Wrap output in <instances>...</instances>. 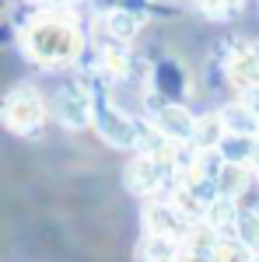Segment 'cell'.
I'll list each match as a JSON object with an SVG mask.
<instances>
[{"mask_svg": "<svg viewBox=\"0 0 259 262\" xmlns=\"http://www.w3.org/2000/svg\"><path fill=\"white\" fill-rule=\"evenodd\" d=\"M18 46L25 60L42 70H63L84 56V32L74 11L67 7H42L32 11L18 28Z\"/></svg>", "mask_w": 259, "mask_h": 262, "instance_id": "6da1fadb", "label": "cell"}, {"mask_svg": "<svg viewBox=\"0 0 259 262\" xmlns=\"http://www.w3.org/2000/svg\"><path fill=\"white\" fill-rule=\"evenodd\" d=\"M49 119V98L42 95L35 84H14L4 101H0V122L14 137H35Z\"/></svg>", "mask_w": 259, "mask_h": 262, "instance_id": "7a4b0ae2", "label": "cell"}, {"mask_svg": "<svg viewBox=\"0 0 259 262\" xmlns=\"http://www.w3.org/2000/svg\"><path fill=\"white\" fill-rule=\"evenodd\" d=\"M214 67H221V74H224V84L242 95V98H249V95H256L259 91V49L256 46H249V42H221L217 49H214Z\"/></svg>", "mask_w": 259, "mask_h": 262, "instance_id": "3957f363", "label": "cell"}, {"mask_svg": "<svg viewBox=\"0 0 259 262\" xmlns=\"http://www.w3.org/2000/svg\"><path fill=\"white\" fill-rule=\"evenodd\" d=\"M49 116L67 126V129H84V126H91L95 119V95H91V84L84 81V77H70V81H63L56 91H53V98H49Z\"/></svg>", "mask_w": 259, "mask_h": 262, "instance_id": "277c9868", "label": "cell"}, {"mask_svg": "<svg viewBox=\"0 0 259 262\" xmlns=\"http://www.w3.org/2000/svg\"><path fill=\"white\" fill-rule=\"evenodd\" d=\"M140 224H144V234H165L172 242H186L193 221L179 213V206L168 200V196H158V200H147L144 203V213H140Z\"/></svg>", "mask_w": 259, "mask_h": 262, "instance_id": "5b68a950", "label": "cell"}, {"mask_svg": "<svg viewBox=\"0 0 259 262\" xmlns=\"http://www.w3.org/2000/svg\"><path fill=\"white\" fill-rule=\"evenodd\" d=\"M151 122L168 143H193L200 116H193L189 105H182V101H161L151 112Z\"/></svg>", "mask_w": 259, "mask_h": 262, "instance_id": "8992f818", "label": "cell"}, {"mask_svg": "<svg viewBox=\"0 0 259 262\" xmlns=\"http://www.w3.org/2000/svg\"><path fill=\"white\" fill-rule=\"evenodd\" d=\"M151 88L161 101H182L189 98V70L182 67V60L175 56H165L151 67Z\"/></svg>", "mask_w": 259, "mask_h": 262, "instance_id": "52a82bcc", "label": "cell"}, {"mask_svg": "<svg viewBox=\"0 0 259 262\" xmlns=\"http://www.w3.org/2000/svg\"><path fill=\"white\" fill-rule=\"evenodd\" d=\"M221 119H224V129L235 133V137H252L259 140V108L249 98H235L221 108Z\"/></svg>", "mask_w": 259, "mask_h": 262, "instance_id": "ba28073f", "label": "cell"}, {"mask_svg": "<svg viewBox=\"0 0 259 262\" xmlns=\"http://www.w3.org/2000/svg\"><path fill=\"white\" fill-rule=\"evenodd\" d=\"M147 25V14L144 11H137V7H123V4H116V7H109L105 11V28H109V39L112 42H130L140 35V28Z\"/></svg>", "mask_w": 259, "mask_h": 262, "instance_id": "9c48e42d", "label": "cell"}, {"mask_svg": "<svg viewBox=\"0 0 259 262\" xmlns=\"http://www.w3.org/2000/svg\"><path fill=\"white\" fill-rule=\"evenodd\" d=\"M203 221L210 224V227L217 231L221 238H235V231H238V221H242V206H238V200L217 196V200L207 206V217H203Z\"/></svg>", "mask_w": 259, "mask_h": 262, "instance_id": "30bf717a", "label": "cell"}, {"mask_svg": "<svg viewBox=\"0 0 259 262\" xmlns=\"http://www.w3.org/2000/svg\"><path fill=\"white\" fill-rule=\"evenodd\" d=\"M252 179H256L252 168H245V164H224V168L217 171V179H214V185H217V196L238 200L242 192L252 185Z\"/></svg>", "mask_w": 259, "mask_h": 262, "instance_id": "8fae6325", "label": "cell"}, {"mask_svg": "<svg viewBox=\"0 0 259 262\" xmlns=\"http://www.w3.org/2000/svg\"><path fill=\"white\" fill-rule=\"evenodd\" d=\"M217 245H221V234H217V231H214L207 221H196L193 227H189V234H186L182 248H186V252H193L196 259L210 262V259H214V252H217Z\"/></svg>", "mask_w": 259, "mask_h": 262, "instance_id": "7c38bea8", "label": "cell"}, {"mask_svg": "<svg viewBox=\"0 0 259 262\" xmlns=\"http://www.w3.org/2000/svg\"><path fill=\"white\" fill-rule=\"evenodd\" d=\"M179 248V242H172L165 234H144L137 242V262H175Z\"/></svg>", "mask_w": 259, "mask_h": 262, "instance_id": "4fadbf2b", "label": "cell"}, {"mask_svg": "<svg viewBox=\"0 0 259 262\" xmlns=\"http://www.w3.org/2000/svg\"><path fill=\"white\" fill-rule=\"evenodd\" d=\"M256 143L252 137H235V133H228L224 140H221L217 154L224 164H245V168H252V158H256Z\"/></svg>", "mask_w": 259, "mask_h": 262, "instance_id": "5bb4252c", "label": "cell"}, {"mask_svg": "<svg viewBox=\"0 0 259 262\" xmlns=\"http://www.w3.org/2000/svg\"><path fill=\"white\" fill-rule=\"evenodd\" d=\"M224 137H228V129H224L221 112H210V116H200L196 137H193V147H196V150H217Z\"/></svg>", "mask_w": 259, "mask_h": 262, "instance_id": "9a60e30c", "label": "cell"}, {"mask_svg": "<svg viewBox=\"0 0 259 262\" xmlns=\"http://www.w3.org/2000/svg\"><path fill=\"white\" fill-rule=\"evenodd\" d=\"M252 248L249 245H242L238 238H221L217 245V252H214V259L210 262H252Z\"/></svg>", "mask_w": 259, "mask_h": 262, "instance_id": "2e32d148", "label": "cell"}, {"mask_svg": "<svg viewBox=\"0 0 259 262\" xmlns=\"http://www.w3.org/2000/svg\"><path fill=\"white\" fill-rule=\"evenodd\" d=\"M235 238H238L242 245H249L252 252H259V213H252V210H242V221H238Z\"/></svg>", "mask_w": 259, "mask_h": 262, "instance_id": "e0dca14e", "label": "cell"}, {"mask_svg": "<svg viewBox=\"0 0 259 262\" xmlns=\"http://www.w3.org/2000/svg\"><path fill=\"white\" fill-rule=\"evenodd\" d=\"M196 7L207 18H228L242 7V0H196Z\"/></svg>", "mask_w": 259, "mask_h": 262, "instance_id": "ac0fdd59", "label": "cell"}]
</instances>
